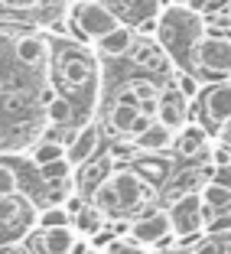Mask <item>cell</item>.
Listing matches in <instances>:
<instances>
[{"label": "cell", "mask_w": 231, "mask_h": 254, "mask_svg": "<svg viewBox=\"0 0 231 254\" xmlns=\"http://www.w3.org/2000/svg\"><path fill=\"white\" fill-rule=\"evenodd\" d=\"M170 3H189V0H170Z\"/></svg>", "instance_id": "cell-43"}, {"label": "cell", "mask_w": 231, "mask_h": 254, "mask_svg": "<svg viewBox=\"0 0 231 254\" xmlns=\"http://www.w3.org/2000/svg\"><path fill=\"white\" fill-rule=\"evenodd\" d=\"M98 150H101V127H98L95 121L82 124V127H78V130H75V134L65 140V157L72 160L75 170H78L82 163H88Z\"/></svg>", "instance_id": "cell-9"}, {"label": "cell", "mask_w": 231, "mask_h": 254, "mask_svg": "<svg viewBox=\"0 0 231 254\" xmlns=\"http://www.w3.org/2000/svg\"><path fill=\"white\" fill-rule=\"evenodd\" d=\"M23 215H30V202L20 199L16 192L0 195V228H7V225H16Z\"/></svg>", "instance_id": "cell-21"}, {"label": "cell", "mask_w": 231, "mask_h": 254, "mask_svg": "<svg viewBox=\"0 0 231 254\" xmlns=\"http://www.w3.org/2000/svg\"><path fill=\"white\" fill-rule=\"evenodd\" d=\"M215 180L225 183V186L231 189V163H228V166H215Z\"/></svg>", "instance_id": "cell-39"}, {"label": "cell", "mask_w": 231, "mask_h": 254, "mask_svg": "<svg viewBox=\"0 0 231 254\" xmlns=\"http://www.w3.org/2000/svg\"><path fill=\"white\" fill-rule=\"evenodd\" d=\"M176 140H173V147L179 150V157H199V153H205V150L212 147V137H209V127L199 124V121H186V124L176 130Z\"/></svg>", "instance_id": "cell-13"}, {"label": "cell", "mask_w": 231, "mask_h": 254, "mask_svg": "<svg viewBox=\"0 0 231 254\" xmlns=\"http://www.w3.org/2000/svg\"><path fill=\"white\" fill-rule=\"evenodd\" d=\"M157 189L143 180L134 166H124V170H111L105 180L91 189V202L105 212L108 218H120V215H137L140 209H147L153 202Z\"/></svg>", "instance_id": "cell-2"}, {"label": "cell", "mask_w": 231, "mask_h": 254, "mask_svg": "<svg viewBox=\"0 0 231 254\" xmlns=\"http://www.w3.org/2000/svg\"><path fill=\"white\" fill-rule=\"evenodd\" d=\"M170 225H173V232H176V238H192V235L202 232V195L199 192H182L176 195V202H173L170 209Z\"/></svg>", "instance_id": "cell-5"}, {"label": "cell", "mask_w": 231, "mask_h": 254, "mask_svg": "<svg viewBox=\"0 0 231 254\" xmlns=\"http://www.w3.org/2000/svg\"><path fill=\"white\" fill-rule=\"evenodd\" d=\"M205 232H209V235H228L231 232V215H228V209L218 212L212 222H205Z\"/></svg>", "instance_id": "cell-32"}, {"label": "cell", "mask_w": 231, "mask_h": 254, "mask_svg": "<svg viewBox=\"0 0 231 254\" xmlns=\"http://www.w3.org/2000/svg\"><path fill=\"white\" fill-rule=\"evenodd\" d=\"M49 53H53V46H49L46 36H39V33H20L13 39V59L26 68H36L43 62H49Z\"/></svg>", "instance_id": "cell-11"}, {"label": "cell", "mask_w": 231, "mask_h": 254, "mask_svg": "<svg viewBox=\"0 0 231 254\" xmlns=\"http://www.w3.org/2000/svg\"><path fill=\"white\" fill-rule=\"evenodd\" d=\"M78 238L75 225H62V228H43V248L46 254H68Z\"/></svg>", "instance_id": "cell-20"}, {"label": "cell", "mask_w": 231, "mask_h": 254, "mask_svg": "<svg viewBox=\"0 0 231 254\" xmlns=\"http://www.w3.org/2000/svg\"><path fill=\"white\" fill-rule=\"evenodd\" d=\"M130 91L137 95V101H157L160 98V88H157V82L153 78H130Z\"/></svg>", "instance_id": "cell-28"}, {"label": "cell", "mask_w": 231, "mask_h": 254, "mask_svg": "<svg viewBox=\"0 0 231 254\" xmlns=\"http://www.w3.org/2000/svg\"><path fill=\"white\" fill-rule=\"evenodd\" d=\"M215 134H218V143H225V147H228V150H231V118H228V121H225V124H222V127H218Z\"/></svg>", "instance_id": "cell-38"}, {"label": "cell", "mask_w": 231, "mask_h": 254, "mask_svg": "<svg viewBox=\"0 0 231 254\" xmlns=\"http://www.w3.org/2000/svg\"><path fill=\"white\" fill-rule=\"evenodd\" d=\"M0 98H3V85H0Z\"/></svg>", "instance_id": "cell-44"}, {"label": "cell", "mask_w": 231, "mask_h": 254, "mask_svg": "<svg viewBox=\"0 0 231 254\" xmlns=\"http://www.w3.org/2000/svg\"><path fill=\"white\" fill-rule=\"evenodd\" d=\"M108 7L117 13L120 23H130V26H137L140 20H147V16H157L160 10H163L166 0H105Z\"/></svg>", "instance_id": "cell-17"}, {"label": "cell", "mask_w": 231, "mask_h": 254, "mask_svg": "<svg viewBox=\"0 0 231 254\" xmlns=\"http://www.w3.org/2000/svg\"><path fill=\"white\" fill-rule=\"evenodd\" d=\"M209 160L215 166H228L231 163V150L225 147V143H215V147H209Z\"/></svg>", "instance_id": "cell-36"}, {"label": "cell", "mask_w": 231, "mask_h": 254, "mask_svg": "<svg viewBox=\"0 0 231 254\" xmlns=\"http://www.w3.org/2000/svg\"><path fill=\"white\" fill-rule=\"evenodd\" d=\"M56 95H59V91H56L53 78H49V82H43V85L36 88V105H39V108H46V105H49V101H53Z\"/></svg>", "instance_id": "cell-37"}, {"label": "cell", "mask_w": 231, "mask_h": 254, "mask_svg": "<svg viewBox=\"0 0 231 254\" xmlns=\"http://www.w3.org/2000/svg\"><path fill=\"white\" fill-rule=\"evenodd\" d=\"M127 166H134V170L140 173L153 189H160L173 176V160L166 157V153H140V150H137V157L130 160Z\"/></svg>", "instance_id": "cell-12"}, {"label": "cell", "mask_w": 231, "mask_h": 254, "mask_svg": "<svg viewBox=\"0 0 231 254\" xmlns=\"http://www.w3.org/2000/svg\"><path fill=\"white\" fill-rule=\"evenodd\" d=\"M46 111V121H49V127H65V124H72V118H75V105L68 101L65 95H56L49 105L43 108Z\"/></svg>", "instance_id": "cell-22"}, {"label": "cell", "mask_w": 231, "mask_h": 254, "mask_svg": "<svg viewBox=\"0 0 231 254\" xmlns=\"http://www.w3.org/2000/svg\"><path fill=\"white\" fill-rule=\"evenodd\" d=\"M105 254H147L143 245H137L134 238H111L105 248Z\"/></svg>", "instance_id": "cell-29"}, {"label": "cell", "mask_w": 231, "mask_h": 254, "mask_svg": "<svg viewBox=\"0 0 231 254\" xmlns=\"http://www.w3.org/2000/svg\"><path fill=\"white\" fill-rule=\"evenodd\" d=\"M3 254H30V251H26V248H7Z\"/></svg>", "instance_id": "cell-40"}, {"label": "cell", "mask_w": 231, "mask_h": 254, "mask_svg": "<svg viewBox=\"0 0 231 254\" xmlns=\"http://www.w3.org/2000/svg\"><path fill=\"white\" fill-rule=\"evenodd\" d=\"M39 176H43L49 186H53V183H68L75 176V166H72L68 157H56V160H49V163L39 166Z\"/></svg>", "instance_id": "cell-24"}, {"label": "cell", "mask_w": 231, "mask_h": 254, "mask_svg": "<svg viewBox=\"0 0 231 254\" xmlns=\"http://www.w3.org/2000/svg\"><path fill=\"white\" fill-rule=\"evenodd\" d=\"M130 62L140 68H147V72H170V56H166V49L157 43V36H137L134 43H130Z\"/></svg>", "instance_id": "cell-10"}, {"label": "cell", "mask_w": 231, "mask_h": 254, "mask_svg": "<svg viewBox=\"0 0 231 254\" xmlns=\"http://www.w3.org/2000/svg\"><path fill=\"white\" fill-rule=\"evenodd\" d=\"M114 170V157H111V150H108V153H101V150H98L95 157L88 160V163H82V170H78V189H95L98 183L105 180L108 173Z\"/></svg>", "instance_id": "cell-18"}, {"label": "cell", "mask_w": 231, "mask_h": 254, "mask_svg": "<svg viewBox=\"0 0 231 254\" xmlns=\"http://www.w3.org/2000/svg\"><path fill=\"white\" fill-rule=\"evenodd\" d=\"M225 3H228V0H189V7L195 10V13H218V10L225 7Z\"/></svg>", "instance_id": "cell-33"}, {"label": "cell", "mask_w": 231, "mask_h": 254, "mask_svg": "<svg viewBox=\"0 0 231 254\" xmlns=\"http://www.w3.org/2000/svg\"><path fill=\"white\" fill-rule=\"evenodd\" d=\"M46 0H0V10L7 13H36Z\"/></svg>", "instance_id": "cell-30"}, {"label": "cell", "mask_w": 231, "mask_h": 254, "mask_svg": "<svg viewBox=\"0 0 231 254\" xmlns=\"http://www.w3.org/2000/svg\"><path fill=\"white\" fill-rule=\"evenodd\" d=\"M134 39H137L134 26H130V23H117L111 33L95 39V53L105 56V59H120V56L130 53V43H134Z\"/></svg>", "instance_id": "cell-15"}, {"label": "cell", "mask_w": 231, "mask_h": 254, "mask_svg": "<svg viewBox=\"0 0 231 254\" xmlns=\"http://www.w3.org/2000/svg\"><path fill=\"white\" fill-rule=\"evenodd\" d=\"M199 195H202V202H205V205H212L215 212L231 209V189L225 186V183H218V180H209L205 186L199 189Z\"/></svg>", "instance_id": "cell-23"}, {"label": "cell", "mask_w": 231, "mask_h": 254, "mask_svg": "<svg viewBox=\"0 0 231 254\" xmlns=\"http://www.w3.org/2000/svg\"><path fill=\"white\" fill-rule=\"evenodd\" d=\"M59 78L68 85V88H91L98 78V62L88 49L75 46V39H65L59 43Z\"/></svg>", "instance_id": "cell-4"}, {"label": "cell", "mask_w": 231, "mask_h": 254, "mask_svg": "<svg viewBox=\"0 0 231 254\" xmlns=\"http://www.w3.org/2000/svg\"><path fill=\"white\" fill-rule=\"evenodd\" d=\"M16 189H20V176H16V170L7 166V163H0V195H10V192H16Z\"/></svg>", "instance_id": "cell-31"}, {"label": "cell", "mask_w": 231, "mask_h": 254, "mask_svg": "<svg viewBox=\"0 0 231 254\" xmlns=\"http://www.w3.org/2000/svg\"><path fill=\"white\" fill-rule=\"evenodd\" d=\"M85 254H105V251H101V248H95V245H91V248H88V251H85Z\"/></svg>", "instance_id": "cell-42"}, {"label": "cell", "mask_w": 231, "mask_h": 254, "mask_svg": "<svg viewBox=\"0 0 231 254\" xmlns=\"http://www.w3.org/2000/svg\"><path fill=\"white\" fill-rule=\"evenodd\" d=\"M202 124L205 127H222L225 121L231 118V78H222V82L202 88Z\"/></svg>", "instance_id": "cell-6"}, {"label": "cell", "mask_w": 231, "mask_h": 254, "mask_svg": "<svg viewBox=\"0 0 231 254\" xmlns=\"http://www.w3.org/2000/svg\"><path fill=\"white\" fill-rule=\"evenodd\" d=\"M173 88H176L179 95L186 98V101H195V98L202 95V82H199V75L189 72V68H176V72H173Z\"/></svg>", "instance_id": "cell-25"}, {"label": "cell", "mask_w": 231, "mask_h": 254, "mask_svg": "<svg viewBox=\"0 0 231 254\" xmlns=\"http://www.w3.org/2000/svg\"><path fill=\"white\" fill-rule=\"evenodd\" d=\"M56 157H65V143L56 140V137H46V140H39L36 147H33V153H30V160H33L36 166L49 163V160H56Z\"/></svg>", "instance_id": "cell-27"}, {"label": "cell", "mask_w": 231, "mask_h": 254, "mask_svg": "<svg viewBox=\"0 0 231 254\" xmlns=\"http://www.w3.org/2000/svg\"><path fill=\"white\" fill-rule=\"evenodd\" d=\"M72 225H75V232H78V235L91 238L95 232H101V228L108 225V215L98 209L95 202H85L82 212H75V215H72Z\"/></svg>", "instance_id": "cell-19"}, {"label": "cell", "mask_w": 231, "mask_h": 254, "mask_svg": "<svg viewBox=\"0 0 231 254\" xmlns=\"http://www.w3.org/2000/svg\"><path fill=\"white\" fill-rule=\"evenodd\" d=\"M150 121H153V118L143 114L137 101H124V98H117V101L111 105V111H108V124H111V130H114V134H120V137L140 134Z\"/></svg>", "instance_id": "cell-8"}, {"label": "cell", "mask_w": 231, "mask_h": 254, "mask_svg": "<svg viewBox=\"0 0 231 254\" xmlns=\"http://www.w3.org/2000/svg\"><path fill=\"white\" fill-rule=\"evenodd\" d=\"M3 147H10V143H7V134L0 130V150H3Z\"/></svg>", "instance_id": "cell-41"}, {"label": "cell", "mask_w": 231, "mask_h": 254, "mask_svg": "<svg viewBox=\"0 0 231 254\" xmlns=\"http://www.w3.org/2000/svg\"><path fill=\"white\" fill-rule=\"evenodd\" d=\"M157 121L166 124L170 130H179V127L189 121V101L179 95L176 88L160 91V105H157Z\"/></svg>", "instance_id": "cell-14"}, {"label": "cell", "mask_w": 231, "mask_h": 254, "mask_svg": "<svg viewBox=\"0 0 231 254\" xmlns=\"http://www.w3.org/2000/svg\"><path fill=\"white\" fill-rule=\"evenodd\" d=\"M189 68L199 78H231V36L205 30L192 49V65Z\"/></svg>", "instance_id": "cell-3"}, {"label": "cell", "mask_w": 231, "mask_h": 254, "mask_svg": "<svg viewBox=\"0 0 231 254\" xmlns=\"http://www.w3.org/2000/svg\"><path fill=\"white\" fill-rule=\"evenodd\" d=\"M195 254H225L222 251V235H209L205 241L195 245Z\"/></svg>", "instance_id": "cell-34"}, {"label": "cell", "mask_w": 231, "mask_h": 254, "mask_svg": "<svg viewBox=\"0 0 231 254\" xmlns=\"http://www.w3.org/2000/svg\"><path fill=\"white\" fill-rule=\"evenodd\" d=\"M205 30H209L205 16L195 13L189 3H163L157 16V43L166 49V56L176 68L192 65V49Z\"/></svg>", "instance_id": "cell-1"}, {"label": "cell", "mask_w": 231, "mask_h": 254, "mask_svg": "<svg viewBox=\"0 0 231 254\" xmlns=\"http://www.w3.org/2000/svg\"><path fill=\"white\" fill-rule=\"evenodd\" d=\"M166 232H173L170 212L166 209H150V212H143V215H137L134 222H130L127 238H134L137 245H143V248H153Z\"/></svg>", "instance_id": "cell-7"}, {"label": "cell", "mask_w": 231, "mask_h": 254, "mask_svg": "<svg viewBox=\"0 0 231 254\" xmlns=\"http://www.w3.org/2000/svg\"><path fill=\"white\" fill-rule=\"evenodd\" d=\"M173 140H176V130H170L160 121H150L140 134H134V147L140 153H166V150H173Z\"/></svg>", "instance_id": "cell-16"}, {"label": "cell", "mask_w": 231, "mask_h": 254, "mask_svg": "<svg viewBox=\"0 0 231 254\" xmlns=\"http://www.w3.org/2000/svg\"><path fill=\"white\" fill-rule=\"evenodd\" d=\"M0 101H3V108H7L10 114H16V111L26 108V95H23V91H10V95H3Z\"/></svg>", "instance_id": "cell-35"}, {"label": "cell", "mask_w": 231, "mask_h": 254, "mask_svg": "<svg viewBox=\"0 0 231 254\" xmlns=\"http://www.w3.org/2000/svg\"><path fill=\"white\" fill-rule=\"evenodd\" d=\"M62 225H72V215L62 202H53V205H46L43 212L36 215V228H62Z\"/></svg>", "instance_id": "cell-26"}]
</instances>
